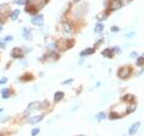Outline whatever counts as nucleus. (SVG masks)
<instances>
[{
	"label": "nucleus",
	"instance_id": "obj_14",
	"mask_svg": "<svg viewBox=\"0 0 144 136\" xmlns=\"http://www.w3.org/2000/svg\"><path fill=\"white\" fill-rule=\"evenodd\" d=\"M1 95H2L3 99H7V98H9L10 97L11 92H10L9 89H3V90H1Z\"/></svg>",
	"mask_w": 144,
	"mask_h": 136
},
{
	"label": "nucleus",
	"instance_id": "obj_32",
	"mask_svg": "<svg viewBox=\"0 0 144 136\" xmlns=\"http://www.w3.org/2000/svg\"><path fill=\"white\" fill-rule=\"evenodd\" d=\"M2 30H3V27H2L1 25H0V32H1V31H2Z\"/></svg>",
	"mask_w": 144,
	"mask_h": 136
},
{
	"label": "nucleus",
	"instance_id": "obj_21",
	"mask_svg": "<svg viewBox=\"0 0 144 136\" xmlns=\"http://www.w3.org/2000/svg\"><path fill=\"white\" fill-rule=\"evenodd\" d=\"M137 65H138V66L144 65V58H142V57L138 58V60H137Z\"/></svg>",
	"mask_w": 144,
	"mask_h": 136
},
{
	"label": "nucleus",
	"instance_id": "obj_29",
	"mask_svg": "<svg viewBox=\"0 0 144 136\" xmlns=\"http://www.w3.org/2000/svg\"><path fill=\"white\" fill-rule=\"evenodd\" d=\"M136 56H137V53L136 52H133V53L130 54V57H136Z\"/></svg>",
	"mask_w": 144,
	"mask_h": 136
},
{
	"label": "nucleus",
	"instance_id": "obj_15",
	"mask_svg": "<svg viewBox=\"0 0 144 136\" xmlns=\"http://www.w3.org/2000/svg\"><path fill=\"white\" fill-rule=\"evenodd\" d=\"M63 98H64V93H63V92H61V91L56 92L55 96H54V100H55L56 102H59V101H61Z\"/></svg>",
	"mask_w": 144,
	"mask_h": 136
},
{
	"label": "nucleus",
	"instance_id": "obj_4",
	"mask_svg": "<svg viewBox=\"0 0 144 136\" xmlns=\"http://www.w3.org/2000/svg\"><path fill=\"white\" fill-rule=\"evenodd\" d=\"M118 76L120 77V79H126V77H128L130 74H131V68L128 67V66H124V67H122L118 70Z\"/></svg>",
	"mask_w": 144,
	"mask_h": 136
},
{
	"label": "nucleus",
	"instance_id": "obj_12",
	"mask_svg": "<svg viewBox=\"0 0 144 136\" xmlns=\"http://www.w3.org/2000/svg\"><path fill=\"white\" fill-rule=\"evenodd\" d=\"M42 119H43V115H35V116H32V118H30V119L28 120V123H30V124H35V123L40 122Z\"/></svg>",
	"mask_w": 144,
	"mask_h": 136
},
{
	"label": "nucleus",
	"instance_id": "obj_17",
	"mask_svg": "<svg viewBox=\"0 0 144 136\" xmlns=\"http://www.w3.org/2000/svg\"><path fill=\"white\" fill-rule=\"evenodd\" d=\"M107 17H108V11H102L101 14L97 15V19H98L99 21H104L107 19Z\"/></svg>",
	"mask_w": 144,
	"mask_h": 136
},
{
	"label": "nucleus",
	"instance_id": "obj_24",
	"mask_svg": "<svg viewBox=\"0 0 144 136\" xmlns=\"http://www.w3.org/2000/svg\"><path fill=\"white\" fill-rule=\"evenodd\" d=\"M5 43L6 42L4 41V40H0V49H2V50H4L5 49Z\"/></svg>",
	"mask_w": 144,
	"mask_h": 136
},
{
	"label": "nucleus",
	"instance_id": "obj_33",
	"mask_svg": "<svg viewBox=\"0 0 144 136\" xmlns=\"http://www.w3.org/2000/svg\"><path fill=\"white\" fill-rule=\"evenodd\" d=\"M3 111V109H2V108H0V115H1V112Z\"/></svg>",
	"mask_w": 144,
	"mask_h": 136
},
{
	"label": "nucleus",
	"instance_id": "obj_19",
	"mask_svg": "<svg viewBox=\"0 0 144 136\" xmlns=\"http://www.w3.org/2000/svg\"><path fill=\"white\" fill-rule=\"evenodd\" d=\"M105 118H106V115H105L104 112H99V114L96 115L97 121H101V120H104Z\"/></svg>",
	"mask_w": 144,
	"mask_h": 136
},
{
	"label": "nucleus",
	"instance_id": "obj_6",
	"mask_svg": "<svg viewBox=\"0 0 144 136\" xmlns=\"http://www.w3.org/2000/svg\"><path fill=\"white\" fill-rule=\"evenodd\" d=\"M123 3L120 0H111L109 3V9L110 10H118L122 8Z\"/></svg>",
	"mask_w": 144,
	"mask_h": 136
},
{
	"label": "nucleus",
	"instance_id": "obj_5",
	"mask_svg": "<svg viewBox=\"0 0 144 136\" xmlns=\"http://www.w3.org/2000/svg\"><path fill=\"white\" fill-rule=\"evenodd\" d=\"M10 56L13 58H15V59H21V58L24 57V50L20 48H14L11 50Z\"/></svg>",
	"mask_w": 144,
	"mask_h": 136
},
{
	"label": "nucleus",
	"instance_id": "obj_27",
	"mask_svg": "<svg viewBox=\"0 0 144 136\" xmlns=\"http://www.w3.org/2000/svg\"><path fill=\"white\" fill-rule=\"evenodd\" d=\"M72 81H73L72 79H67V80L63 81V83H62V85H68V84H70V83H72Z\"/></svg>",
	"mask_w": 144,
	"mask_h": 136
},
{
	"label": "nucleus",
	"instance_id": "obj_34",
	"mask_svg": "<svg viewBox=\"0 0 144 136\" xmlns=\"http://www.w3.org/2000/svg\"><path fill=\"white\" fill-rule=\"evenodd\" d=\"M0 136H1V135H0Z\"/></svg>",
	"mask_w": 144,
	"mask_h": 136
},
{
	"label": "nucleus",
	"instance_id": "obj_30",
	"mask_svg": "<svg viewBox=\"0 0 144 136\" xmlns=\"http://www.w3.org/2000/svg\"><path fill=\"white\" fill-rule=\"evenodd\" d=\"M134 35H135V33H134V32H132V33H129V34H128L127 37H133Z\"/></svg>",
	"mask_w": 144,
	"mask_h": 136
},
{
	"label": "nucleus",
	"instance_id": "obj_23",
	"mask_svg": "<svg viewBox=\"0 0 144 136\" xmlns=\"http://www.w3.org/2000/svg\"><path fill=\"white\" fill-rule=\"evenodd\" d=\"M13 36H10V35H8V36H6V37H4L3 38V40H4L5 42H9V41H13Z\"/></svg>",
	"mask_w": 144,
	"mask_h": 136
},
{
	"label": "nucleus",
	"instance_id": "obj_2",
	"mask_svg": "<svg viewBox=\"0 0 144 136\" xmlns=\"http://www.w3.org/2000/svg\"><path fill=\"white\" fill-rule=\"evenodd\" d=\"M10 14V6L7 3H2L0 4V23H3L4 20L9 17Z\"/></svg>",
	"mask_w": 144,
	"mask_h": 136
},
{
	"label": "nucleus",
	"instance_id": "obj_7",
	"mask_svg": "<svg viewBox=\"0 0 144 136\" xmlns=\"http://www.w3.org/2000/svg\"><path fill=\"white\" fill-rule=\"evenodd\" d=\"M62 31L65 35H70L72 33V26L69 24V23L65 22L62 24Z\"/></svg>",
	"mask_w": 144,
	"mask_h": 136
},
{
	"label": "nucleus",
	"instance_id": "obj_25",
	"mask_svg": "<svg viewBox=\"0 0 144 136\" xmlns=\"http://www.w3.org/2000/svg\"><path fill=\"white\" fill-rule=\"evenodd\" d=\"M7 83V77H2L0 79V85H4Z\"/></svg>",
	"mask_w": 144,
	"mask_h": 136
},
{
	"label": "nucleus",
	"instance_id": "obj_11",
	"mask_svg": "<svg viewBox=\"0 0 144 136\" xmlns=\"http://www.w3.org/2000/svg\"><path fill=\"white\" fill-rule=\"evenodd\" d=\"M139 127H140V122H136L135 124H133V125L130 127V129H129V134L130 135H134L136 132H137V130L139 129Z\"/></svg>",
	"mask_w": 144,
	"mask_h": 136
},
{
	"label": "nucleus",
	"instance_id": "obj_16",
	"mask_svg": "<svg viewBox=\"0 0 144 136\" xmlns=\"http://www.w3.org/2000/svg\"><path fill=\"white\" fill-rule=\"evenodd\" d=\"M102 55L104 57H107V58H112V56H113V50L111 49H106L102 52Z\"/></svg>",
	"mask_w": 144,
	"mask_h": 136
},
{
	"label": "nucleus",
	"instance_id": "obj_18",
	"mask_svg": "<svg viewBox=\"0 0 144 136\" xmlns=\"http://www.w3.org/2000/svg\"><path fill=\"white\" fill-rule=\"evenodd\" d=\"M104 29V25L102 23H98V24H96L95 26V33H101Z\"/></svg>",
	"mask_w": 144,
	"mask_h": 136
},
{
	"label": "nucleus",
	"instance_id": "obj_8",
	"mask_svg": "<svg viewBox=\"0 0 144 136\" xmlns=\"http://www.w3.org/2000/svg\"><path fill=\"white\" fill-rule=\"evenodd\" d=\"M22 35L23 37L25 38L27 40H32V33H31V31L29 28H27V27H24L23 28V31H22Z\"/></svg>",
	"mask_w": 144,
	"mask_h": 136
},
{
	"label": "nucleus",
	"instance_id": "obj_10",
	"mask_svg": "<svg viewBox=\"0 0 144 136\" xmlns=\"http://www.w3.org/2000/svg\"><path fill=\"white\" fill-rule=\"evenodd\" d=\"M40 106V103L39 102H32L29 104V106L27 107V109L25 111V114H29L31 110H35V109H38Z\"/></svg>",
	"mask_w": 144,
	"mask_h": 136
},
{
	"label": "nucleus",
	"instance_id": "obj_9",
	"mask_svg": "<svg viewBox=\"0 0 144 136\" xmlns=\"http://www.w3.org/2000/svg\"><path fill=\"white\" fill-rule=\"evenodd\" d=\"M20 14H21V10L19 9V8H15L13 11H10L9 18H10L11 21H17L18 19H19V17H20Z\"/></svg>",
	"mask_w": 144,
	"mask_h": 136
},
{
	"label": "nucleus",
	"instance_id": "obj_1",
	"mask_svg": "<svg viewBox=\"0 0 144 136\" xmlns=\"http://www.w3.org/2000/svg\"><path fill=\"white\" fill-rule=\"evenodd\" d=\"M48 0H27L25 2L26 11L29 14H36L38 10L43 8Z\"/></svg>",
	"mask_w": 144,
	"mask_h": 136
},
{
	"label": "nucleus",
	"instance_id": "obj_20",
	"mask_svg": "<svg viewBox=\"0 0 144 136\" xmlns=\"http://www.w3.org/2000/svg\"><path fill=\"white\" fill-rule=\"evenodd\" d=\"M25 0H14V4H18V5H24L25 4Z\"/></svg>",
	"mask_w": 144,
	"mask_h": 136
},
{
	"label": "nucleus",
	"instance_id": "obj_3",
	"mask_svg": "<svg viewBox=\"0 0 144 136\" xmlns=\"http://www.w3.org/2000/svg\"><path fill=\"white\" fill-rule=\"evenodd\" d=\"M30 21L32 23V25L36 26V27H41L43 25L44 18L42 14H34V15H32V18H31Z\"/></svg>",
	"mask_w": 144,
	"mask_h": 136
},
{
	"label": "nucleus",
	"instance_id": "obj_31",
	"mask_svg": "<svg viewBox=\"0 0 144 136\" xmlns=\"http://www.w3.org/2000/svg\"><path fill=\"white\" fill-rule=\"evenodd\" d=\"M73 1H74L75 3H77V2H80V1H81V0H73Z\"/></svg>",
	"mask_w": 144,
	"mask_h": 136
},
{
	"label": "nucleus",
	"instance_id": "obj_22",
	"mask_svg": "<svg viewBox=\"0 0 144 136\" xmlns=\"http://www.w3.org/2000/svg\"><path fill=\"white\" fill-rule=\"evenodd\" d=\"M39 131H40L39 128H35V129H33L31 131V134H32V136H36L38 133H39Z\"/></svg>",
	"mask_w": 144,
	"mask_h": 136
},
{
	"label": "nucleus",
	"instance_id": "obj_26",
	"mask_svg": "<svg viewBox=\"0 0 144 136\" xmlns=\"http://www.w3.org/2000/svg\"><path fill=\"white\" fill-rule=\"evenodd\" d=\"M111 31H112V32H118L119 28H118V27H116V26H112L111 27Z\"/></svg>",
	"mask_w": 144,
	"mask_h": 136
},
{
	"label": "nucleus",
	"instance_id": "obj_28",
	"mask_svg": "<svg viewBox=\"0 0 144 136\" xmlns=\"http://www.w3.org/2000/svg\"><path fill=\"white\" fill-rule=\"evenodd\" d=\"M120 1H122L123 5H124V4H128V3H130L131 0H120Z\"/></svg>",
	"mask_w": 144,
	"mask_h": 136
},
{
	"label": "nucleus",
	"instance_id": "obj_13",
	"mask_svg": "<svg viewBox=\"0 0 144 136\" xmlns=\"http://www.w3.org/2000/svg\"><path fill=\"white\" fill-rule=\"evenodd\" d=\"M95 50H94V49L93 48H88V49H85L84 50H82V52H80V54L79 55L81 56V57H83V56H89V55H91V54H93Z\"/></svg>",
	"mask_w": 144,
	"mask_h": 136
}]
</instances>
